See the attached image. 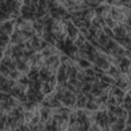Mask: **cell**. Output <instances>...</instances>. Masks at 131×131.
Listing matches in <instances>:
<instances>
[{
  "label": "cell",
  "instance_id": "obj_2",
  "mask_svg": "<svg viewBox=\"0 0 131 131\" xmlns=\"http://www.w3.org/2000/svg\"><path fill=\"white\" fill-rule=\"evenodd\" d=\"M126 125L131 126V112H128L127 115V119H126Z\"/></svg>",
  "mask_w": 131,
  "mask_h": 131
},
{
  "label": "cell",
  "instance_id": "obj_1",
  "mask_svg": "<svg viewBox=\"0 0 131 131\" xmlns=\"http://www.w3.org/2000/svg\"><path fill=\"white\" fill-rule=\"evenodd\" d=\"M86 41H87V40H86V37H85L83 34H81V33H80V34L78 35V37L75 39V41H74V45H75V46H77L78 48H80V47H81V46H82Z\"/></svg>",
  "mask_w": 131,
  "mask_h": 131
}]
</instances>
